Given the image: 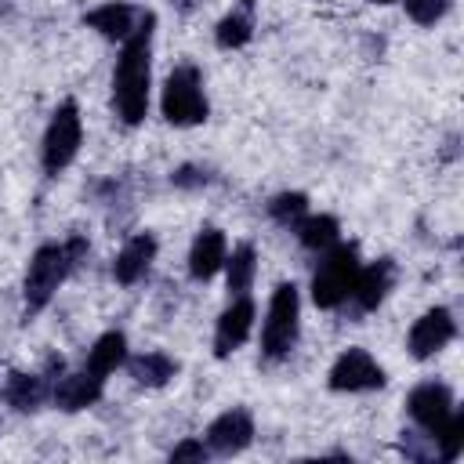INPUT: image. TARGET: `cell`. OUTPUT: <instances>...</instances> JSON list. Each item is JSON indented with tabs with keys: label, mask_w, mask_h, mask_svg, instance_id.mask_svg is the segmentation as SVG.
<instances>
[{
	"label": "cell",
	"mask_w": 464,
	"mask_h": 464,
	"mask_svg": "<svg viewBox=\"0 0 464 464\" xmlns=\"http://www.w3.org/2000/svg\"><path fill=\"white\" fill-rule=\"evenodd\" d=\"M152 25L156 14L145 11L134 25V33L123 40V51L112 69V109L120 123L134 127L145 120L149 109V80H152Z\"/></svg>",
	"instance_id": "1"
},
{
	"label": "cell",
	"mask_w": 464,
	"mask_h": 464,
	"mask_svg": "<svg viewBox=\"0 0 464 464\" xmlns=\"http://www.w3.org/2000/svg\"><path fill=\"white\" fill-rule=\"evenodd\" d=\"M87 254V239L83 236H69L65 243H44L25 268V283H22V297H25V319L44 312L51 304V297L58 294V286L65 283V276L83 261Z\"/></svg>",
	"instance_id": "2"
},
{
	"label": "cell",
	"mask_w": 464,
	"mask_h": 464,
	"mask_svg": "<svg viewBox=\"0 0 464 464\" xmlns=\"http://www.w3.org/2000/svg\"><path fill=\"white\" fill-rule=\"evenodd\" d=\"M359 272V254L352 243H334L323 250V261L312 272V301L319 308H337L344 304V297L352 294Z\"/></svg>",
	"instance_id": "3"
},
{
	"label": "cell",
	"mask_w": 464,
	"mask_h": 464,
	"mask_svg": "<svg viewBox=\"0 0 464 464\" xmlns=\"http://www.w3.org/2000/svg\"><path fill=\"white\" fill-rule=\"evenodd\" d=\"M160 109H163L167 123H174V127H196L207 120V94H203V76L196 65L170 69V76L163 83Z\"/></svg>",
	"instance_id": "4"
},
{
	"label": "cell",
	"mask_w": 464,
	"mask_h": 464,
	"mask_svg": "<svg viewBox=\"0 0 464 464\" xmlns=\"http://www.w3.org/2000/svg\"><path fill=\"white\" fill-rule=\"evenodd\" d=\"M297 326H301V294L294 283H279L268 301V319L261 326V352L268 359L290 355V348L297 344Z\"/></svg>",
	"instance_id": "5"
},
{
	"label": "cell",
	"mask_w": 464,
	"mask_h": 464,
	"mask_svg": "<svg viewBox=\"0 0 464 464\" xmlns=\"http://www.w3.org/2000/svg\"><path fill=\"white\" fill-rule=\"evenodd\" d=\"M80 138H83V127H80V109L76 102H62L47 123V134H44V170L47 174H62L76 152H80Z\"/></svg>",
	"instance_id": "6"
},
{
	"label": "cell",
	"mask_w": 464,
	"mask_h": 464,
	"mask_svg": "<svg viewBox=\"0 0 464 464\" xmlns=\"http://www.w3.org/2000/svg\"><path fill=\"white\" fill-rule=\"evenodd\" d=\"M381 384H384V370L362 348L341 352L337 362L330 366V388L334 392H373Z\"/></svg>",
	"instance_id": "7"
},
{
	"label": "cell",
	"mask_w": 464,
	"mask_h": 464,
	"mask_svg": "<svg viewBox=\"0 0 464 464\" xmlns=\"http://www.w3.org/2000/svg\"><path fill=\"white\" fill-rule=\"evenodd\" d=\"M406 410H410V417H413L428 435H435V431L453 417V392H450L442 381H424V384H417V388L410 392Z\"/></svg>",
	"instance_id": "8"
},
{
	"label": "cell",
	"mask_w": 464,
	"mask_h": 464,
	"mask_svg": "<svg viewBox=\"0 0 464 464\" xmlns=\"http://www.w3.org/2000/svg\"><path fill=\"white\" fill-rule=\"evenodd\" d=\"M457 334V323H453V312L450 308H428L413 330H410V355L413 359H431L435 352H442Z\"/></svg>",
	"instance_id": "9"
},
{
	"label": "cell",
	"mask_w": 464,
	"mask_h": 464,
	"mask_svg": "<svg viewBox=\"0 0 464 464\" xmlns=\"http://www.w3.org/2000/svg\"><path fill=\"white\" fill-rule=\"evenodd\" d=\"M254 442V420L246 410H225L218 420H210L207 428V446L221 457H232V453H243L246 446Z\"/></svg>",
	"instance_id": "10"
},
{
	"label": "cell",
	"mask_w": 464,
	"mask_h": 464,
	"mask_svg": "<svg viewBox=\"0 0 464 464\" xmlns=\"http://www.w3.org/2000/svg\"><path fill=\"white\" fill-rule=\"evenodd\" d=\"M250 326H254V301L243 294V297H236V301L221 312V319H218V330H214V355H218V359L232 355V352L250 337Z\"/></svg>",
	"instance_id": "11"
},
{
	"label": "cell",
	"mask_w": 464,
	"mask_h": 464,
	"mask_svg": "<svg viewBox=\"0 0 464 464\" xmlns=\"http://www.w3.org/2000/svg\"><path fill=\"white\" fill-rule=\"evenodd\" d=\"M392 279H395V265H392V257H381V261H373L370 268H359V272H355V283H352V294H348V297H355V304H359L362 312H373V308L388 297Z\"/></svg>",
	"instance_id": "12"
},
{
	"label": "cell",
	"mask_w": 464,
	"mask_h": 464,
	"mask_svg": "<svg viewBox=\"0 0 464 464\" xmlns=\"http://www.w3.org/2000/svg\"><path fill=\"white\" fill-rule=\"evenodd\" d=\"M102 384H105L102 377H94V373L80 370V373L62 377L58 384H51V399H54V406H58V410L76 413V410H87V406H94V402L102 399Z\"/></svg>",
	"instance_id": "13"
},
{
	"label": "cell",
	"mask_w": 464,
	"mask_h": 464,
	"mask_svg": "<svg viewBox=\"0 0 464 464\" xmlns=\"http://www.w3.org/2000/svg\"><path fill=\"white\" fill-rule=\"evenodd\" d=\"M152 257H156V236H149V232L130 236V239L123 243V250L116 254V261H112V276H116V283H123V286L138 283V279L149 272Z\"/></svg>",
	"instance_id": "14"
},
{
	"label": "cell",
	"mask_w": 464,
	"mask_h": 464,
	"mask_svg": "<svg viewBox=\"0 0 464 464\" xmlns=\"http://www.w3.org/2000/svg\"><path fill=\"white\" fill-rule=\"evenodd\" d=\"M228 257V246H225V236L221 228H199V236L192 239V250H188V276L192 279H210Z\"/></svg>",
	"instance_id": "15"
},
{
	"label": "cell",
	"mask_w": 464,
	"mask_h": 464,
	"mask_svg": "<svg viewBox=\"0 0 464 464\" xmlns=\"http://www.w3.org/2000/svg\"><path fill=\"white\" fill-rule=\"evenodd\" d=\"M83 22L91 29H98L105 40H127L134 33V25H138V11L130 4H123V0H112V4H102V7L87 11Z\"/></svg>",
	"instance_id": "16"
},
{
	"label": "cell",
	"mask_w": 464,
	"mask_h": 464,
	"mask_svg": "<svg viewBox=\"0 0 464 464\" xmlns=\"http://www.w3.org/2000/svg\"><path fill=\"white\" fill-rule=\"evenodd\" d=\"M47 395H51V377H44V373H11L7 384H4V399L18 413L40 410V402Z\"/></svg>",
	"instance_id": "17"
},
{
	"label": "cell",
	"mask_w": 464,
	"mask_h": 464,
	"mask_svg": "<svg viewBox=\"0 0 464 464\" xmlns=\"http://www.w3.org/2000/svg\"><path fill=\"white\" fill-rule=\"evenodd\" d=\"M123 359H127V337H123L120 330H109V334H102V337L94 341V348L87 352V366H83V370L105 381Z\"/></svg>",
	"instance_id": "18"
},
{
	"label": "cell",
	"mask_w": 464,
	"mask_h": 464,
	"mask_svg": "<svg viewBox=\"0 0 464 464\" xmlns=\"http://www.w3.org/2000/svg\"><path fill=\"white\" fill-rule=\"evenodd\" d=\"M250 36H254V0H239V7H232L218 22L214 40H218V47L232 51V47H243Z\"/></svg>",
	"instance_id": "19"
},
{
	"label": "cell",
	"mask_w": 464,
	"mask_h": 464,
	"mask_svg": "<svg viewBox=\"0 0 464 464\" xmlns=\"http://www.w3.org/2000/svg\"><path fill=\"white\" fill-rule=\"evenodd\" d=\"M127 370H130V377H134L138 384H145V388H163V384L178 373V362H174L170 355H163V352H145V355H134V359L127 362Z\"/></svg>",
	"instance_id": "20"
},
{
	"label": "cell",
	"mask_w": 464,
	"mask_h": 464,
	"mask_svg": "<svg viewBox=\"0 0 464 464\" xmlns=\"http://www.w3.org/2000/svg\"><path fill=\"white\" fill-rule=\"evenodd\" d=\"M225 283H228V294L232 297H243L246 290H250V283H254V272H257V254H254V246L250 243H239L236 250H232V257H225Z\"/></svg>",
	"instance_id": "21"
},
{
	"label": "cell",
	"mask_w": 464,
	"mask_h": 464,
	"mask_svg": "<svg viewBox=\"0 0 464 464\" xmlns=\"http://www.w3.org/2000/svg\"><path fill=\"white\" fill-rule=\"evenodd\" d=\"M290 228L297 232L301 246H308V250H326L337 243V221L330 214H304Z\"/></svg>",
	"instance_id": "22"
},
{
	"label": "cell",
	"mask_w": 464,
	"mask_h": 464,
	"mask_svg": "<svg viewBox=\"0 0 464 464\" xmlns=\"http://www.w3.org/2000/svg\"><path fill=\"white\" fill-rule=\"evenodd\" d=\"M431 439H435V446H439V460H457V453H460V446H464V417L453 410V417H450Z\"/></svg>",
	"instance_id": "23"
},
{
	"label": "cell",
	"mask_w": 464,
	"mask_h": 464,
	"mask_svg": "<svg viewBox=\"0 0 464 464\" xmlns=\"http://www.w3.org/2000/svg\"><path fill=\"white\" fill-rule=\"evenodd\" d=\"M268 214L279 221V225H294L297 218L308 214V199L301 192H279L272 203H268Z\"/></svg>",
	"instance_id": "24"
},
{
	"label": "cell",
	"mask_w": 464,
	"mask_h": 464,
	"mask_svg": "<svg viewBox=\"0 0 464 464\" xmlns=\"http://www.w3.org/2000/svg\"><path fill=\"white\" fill-rule=\"evenodd\" d=\"M450 11V0H406V14L417 25H435Z\"/></svg>",
	"instance_id": "25"
},
{
	"label": "cell",
	"mask_w": 464,
	"mask_h": 464,
	"mask_svg": "<svg viewBox=\"0 0 464 464\" xmlns=\"http://www.w3.org/2000/svg\"><path fill=\"white\" fill-rule=\"evenodd\" d=\"M170 181L178 185V188H203V185H210L214 181V174L207 170V167H178L174 174H170Z\"/></svg>",
	"instance_id": "26"
},
{
	"label": "cell",
	"mask_w": 464,
	"mask_h": 464,
	"mask_svg": "<svg viewBox=\"0 0 464 464\" xmlns=\"http://www.w3.org/2000/svg\"><path fill=\"white\" fill-rule=\"evenodd\" d=\"M203 457H207V446L196 442V439H185V442L174 446V453H170V460H203Z\"/></svg>",
	"instance_id": "27"
},
{
	"label": "cell",
	"mask_w": 464,
	"mask_h": 464,
	"mask_svg": "<svg viewBox=\"0 0 464 464\" xmlns=\"http://www.w3.org/2000/svg\"><path fill=\"white\" fill-rule=\"evenodd\" d=\"M196 4H199V0H174V7H178L181 14H192V11H196Z\"/></svg>",
	"instance_id": "28"
},
{
	"label": "cell",
	"mask_w": 464,
	"mask_h": 464,
	"mask_svg": "<svg viewBox=\"0 0 464 464\" xmlns=\"http://www.w3.org/2000/svg\"><path fill=\"white\" fill-rule=\"evenodd\" d=\"M370 4H395V0H370Z\"/></svg>",
	"instance_id": "29"
}]
</instances>
